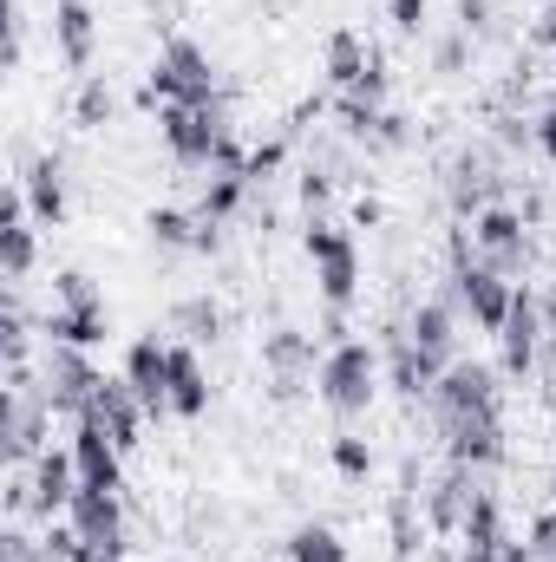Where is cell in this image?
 <instances>
[{
  "label": "cell",
  "mask_w": 556,
  "mask_h": 562,
  "mask_svg": "<svg viewBox=\"0 0 556 562\" xmlns=\"http://www.w3.org/2000/svg\"><path fill=\"white\" fill-rule=\"evenodd\" d=\"M223 86H216V66L197 40H164L151 79H144V105H216Z\"/></svg>",
  "instance_id": "cell-1"
},
{
  "label": "cell",
  "mask_w": 556,
  "mask_h": 562,
  "mask_svg": "<svg viewBox=\"0 0 556 562\" xmlns=\"http://www.w3.org/2000/svg\"><path fill=\"white\" fill-rule=\"evenodd\" d=\"M374 386H380V353L367 340H341L321 353V373H314V393L334 419H360L374 406Z\"/></svg>",
  "instance_id": "cell-2"
},
{
  "label": "cell",
  "mask_w": 556,
  "mask_h": 562,
  "mask_svg": "<svg viewBox=\"0 0 556 562\" xmlns=\"http://www.w3.org/2000/svg\"><path fill=\"white\" fill-rule=\"evenodd\" d=\"M46 425H53L46 386H33L26 373H7V400H0V451H7V464H33L46 451Z\"/></svg>",
  "instance_id": "cell-3"
},
{
  "label": "cell",
  "mask_w": 556,
  "mask_h": 562,
  "mask_svg": "<svg viewBox=\"0 0 556 562\" xmlns=\"http://www.w3.org/2000/svg\"><path fill=\"white\" fill-rule=\"evenodd\" d=\"M471 243H478V262L485 269H498L504 281H524L531 269V223H524V210H511V203H491V210H478L471 216Z\"/></svg>",
  "instance_id": "cell-4"
},
{
  "label": "cell",
  "mask_w": 556,
  "mask_h": 562,
  "mask_svg": "<svg viewBox=\"0 0 556 562\" xmlns=\"http://www.w3.org/2000/svg\"><path fill=\"white\" fill-rule=\"evenodd\" d=\"M157 138L164 150L177 157V164H210L216 157V144L230 138V112H223V99L216 105H157Z\"/></svg>",
  "instance_id": "cell-5"
},
{
  "label": "cell",
  "mask_w": 556,
  "mask_h": 562,
  "mask_svg": "<svg viewBox=\"0 0 556 562\" xmlns=\"http://www.w3.org/2000/svg\"><path fill=\"white\" fill-rule=\"evenodd\" d=\"M544 340H551V327H544V294H537L531 281H518L511 314H504V327H498V367H504L511 380H537Z\"/></svg>",
  "instance_id": "cell-6"
},
{
  "label": "cell",
  "mask_w": 556,
  "mask_h": 562,
  "mask_svg": "<svg viewBox=\"0 0 556 562\" xmlns=\"http://www.w3.org/2000/svg\"><path fill=\"white\" fill-rule=\"evenodd\" d=\"M308 262H314V288L327 307H347L360 294V249L347 229L334 223H308Z\"/></svg>",
  "instance_id": "cell-7"
},
{
  "label": "cell",
  "mask_w": 556,
  "mask_h": 562,
  "mask_svg": "<svg viewBox=\"0 0 556 562\" xmlns=\"http://www.w3.org/2000/svg\"><path fill=\"white\" fill-rule=\"evenodd\" d=\"M511 294H518V281H504L498 269H485V262H465V269L445 276V301H452L458 314H471V327H485V334L504 327Z\"/></svg>",
  "instance_id": "cell-8"
},
{
  "label": "cell",
  "mask_w": 556,
  "mask_h": 562,
  "mask_svg": "<svg viewBox=\"0 0 556 562\" xmlns=\"http://www.w3.org/2000/svg\"><path fill=\"white\" fill-rule=\"evenodd\" d=\"M40 386H46L53 413L79 419V413H92V400H99L105 373L86 360V347H53V340H46V373H40Z\"/></svg>",
  "instance_id": "cell-9"
},
{
  "label": "cell",
  "mask_w": 556,
  "mask_h": 562,
  "mask_svg": "<svg viewBox=\"0 0 556 562\" xmlns=\"http://www.w3.org/2000/svg\"><path fill=\"white\" fill-rule=\"evenodd\" d=\"M263 367H269V400L276 406H294L308 393V380L321 373L314 367V340L301 327H269L263 334Z\"/></svg>",
  "instance_id": "cell-10"
},
{
  "label": "cell",
  "mask_w": 556,
  "mask_h": 562,
  "mask_svg": "<svg viewBox=\"0 0 556 562\" xmlns=\"http://www.w3.org/2000/svg\"><path fill=\"white\" fill-rule=\"evenodd\" d=\"M438 438H445V458L465 464V471H485V464L504 458V419H498V406L491 413H452V419H438Z\"/></svg>",
  "instance_id": "cell-11"
},
{
  "label": "cell",
  "mask_w": 556,
  "mask_h": 562,
  "mask_svg": "<svg viewBox=\"0 0 556 562\" xmlns=\"http://www.w3.org/2000/svg\"><path fill=\"white\" fill-rule=\"evenodd\" d=\"M498 183H504V177H498V157H491V150H458V157L445 164V203H452L465 223L498 203Z\"/></svg>",
  "instance_id": "cell-12"
},
{
  "label": "cell",
  "mask_w": 556,
  "mask_h": 562,
  "mask_svg": "<svg viewBox=\"0 0 556 562\" xmlns=\"http://www.w3.org/2000/svg\"><path fill=\"white\" fill-rule=\"evenodd\" d=\"M498 406V373L485 360H452L445 380L432 386V419H452V413H491Z\"/></svg>",
  "instance_id": "cell-13"
},
{
  "label": "cell",
  "mask_w": 556,
  "mask_h": 562,
  "mask_svg": "<svg viewBox=\"0 0 556 562\" xmlns=\"http://www.w3.org/2000/svg\"><path fill=\"white\" fill-rule=\"evenodd\" d=\"M73 464H79V484H99V491H125V451L105 425L92 419H73Z\"/></svg>",
  "instance_id": "cell-14"
},
{
  "label": "cell",
  "mask_w": 556,
  "mask_h": 562,
  "mask_svg": "<svg viewBox=\"0 0 556 562\" xmlns=\"http://www.w3.org/2000/svg\"><path fill=\"white\" fill-rule=\"evenodd\" d=\"M478 471H465V464H452V471H438L432 484H425V530L432 537H458L465 530V517H471V504H478Z\"/></svg>",
  "instance_id": "cell-15"
},
{
  "label": "cell",
  "mask_w": 556,
  "mask_h": 562,
  "mask_svg": "<svg viewBox=\"0 0 556 562\" xmlns=\"http://www.w3.org/2000/svg\"><path fill=\"white\" fill-rule=\"evenodd\" d=\"M66 524H73L86 543H125V491L79 484L73 504H66Z\"/></svg>",
  "instance_id": "cell-16"
},
{
  "label": "cell",
  "mask_w": 556,
  "mask_h": 562,
  "mask_svg": "<svg viewBox=\"0 0 556 562\" xmlns=\"http://www.w3.org/2000/svg\"><path fill=\"white\" fill-rule=\"evenodd\" d=\"M125 380L144 400L151 419H170V347L164 340H132L125 347Z\"/></svg>",
  "instance_id": "cell-17"
},
{
  "label": "cell",
  "mask_w": 556,
  "mask_h": 562,
  "mask_svg": "<svg viewBox=\"0 0 556 562\" xmlns=\"http://www.w3.org/2000/svg\"><path fill=\"white\" fill-rule=\"evenodd\" d=\"M387 373H393V393L400 400H432V386L445 380V367L432 353H419V340L407 327H387Z\"/></svg>",
  "instance_id": "cell-18"
},
{
  "label": "cell",
  "mask_w": 556,
  "mask_h": 562,
  "mask_svg": "<svg viewBox=\"0 0 556 562\" xmlns=\"http://www.w3.org/2000/svg\"><path fill=\"white\" fill-rule=\"evenodd\" d=\"M73 491H79V464H73V445H46L40 458H33V517H59L66 504H73Z\"/></svg>",
  "instance_id": "cell-19"
},
{
  "label": "cell",
  "mask_w": 556,
  "mask_h": 562,
  "mask_svg": "<svg viewBox=\"0 0 556 562\" xmlns=\"http://www.w3.org/2000/svg\"><path fill=\"white\" fill-rule=\"evenodd\" d=\"M79 419H86V413H79ZM92 419L105 425V431L119 438V451L132 458V451L144 445V419H151V413H144V400L132 393V380H105L99 400H92Z\"/></svg>",
  "instance_id": "cell-20"
},
{
  "label": "cell",
  "mask_w": 556,
  "mask_h": 562,
  "mask_svg": "<svg viewBox=\"0 0 556 562\" xmlns=\"http://www.w3.org/2000/svg\"><path fill=\"white\" fill-rule=\"evenodd\" d=\"M33 210H26V190L13 183L7 190V203H0V269L7 281H26L33 276V256H40V243H33V223H26Z\"/></svg>",
  "instance_id": "cell-21"
},
{
  "label": "cell",
  "mask_w": 556,
  "mask_h": 562,
  "mask_svg": "<svg viewBox=\"0 0 556 562\" xmlns=\"http://www.w3.org/2000/svg\"><path fill=\"white\" fill-rule=\"evenodd\" d=\"M407 334L419 340V353H432L438 367H452V360H465L458 353V307L438 294V301H419L413 321H407Z\"/></svg>",
  "instance_id": "cell-22"
},
{
  "label": "cell",
  "mask_w": 556,
  "mask_h": 562,
  "mask_svg": "<svg viewBox=\"0 0 556 562\" xmlns=\"http://www.w3.org/2000/svg\"><path fill=\"white\" fill-rule=\"evenodd\" d=\"M53 40H59V59H66L73 72H86L92 53H99V20H92V7H86V0H53Z\"/></svg>",
  "instance_id": "cell-23"
},
{
  "label": "cell",
  "mask_w": 556,
  "mask_h": 562,
  "mask_svg": "<svg viewBox=\"0 0 556 562\" xmlns=\"http://www.w3.org/2000/svg\"><path fill=\"white\" fill-rule=\"evenodd\" d=\"M13 183L26 190L33 223H59V216H66V164H59V157H33Z\"/></svg>",
  "instance_id": "cell-24"
},
{
  "label": "cell",
  "mask_w": 556,
  "mask_h": 562,
  "mask_svg": "<svg viewBox=\"0 0 556 562\" xmlns=\"http://www.w3.org/2000/svg\"><path fill=\"white\" fill-rule=\"evenodd\" d=\"M170 413L177 419H203L210 413V380H203L197 347H170Z\"/></svg>",
  "instance_id": "cell-25"
},
{
  "label": "cell",
  "mask_w": 556,
  "mask_h": 562,
  "mask_svg": "<svg viewBox=\"0 0 556 562\" xmlns=\"http://www.w3.org/2000/svg\"><path fill=\"white\" fill-rule=\"evenodd\" d=\"M387 543H393V562H413L419 557V471L407 464L400 491L387 497Z\"/></svg>",
  "instance_id": "cell-26"
},
{
  "label": "cell",
  "mask_w": 556,
  "mask_h": 562,
  "mask_svg": "<svg viewBox=\"0 0 556 562\" xmlns=\"http://www.w3.org/2000/svg\"><path fill=\"white\" fill-rule=\"evenodd\" d=\"M105 327H112L105 301H92V307H53V314H46V340H53V347H99Z\"/></svg>",
  "instance_id": "cell-27"
},
{
  "label": "cell",
  "mask_w": 556,
  "mask_h": 562,
  "mask_svg": "<svg viewBox=\"0 0 556 562\" xmlns=\"http://www.w3.org/2000/svg\"><path fill=\"white\" fill-rule=\"evenodd\" d=\"M367 66H374V59H367V40H360L354 26H334V33H327V79H334V92H347Z\"/></svg>",
  "instance_id": "cell-28"
},
{
  "label": "cell",
  "mask_w": 556,
  "mask_h": 562,
  "mask_svg": "<svg viewBox=\"0 0 556 562\" xmlns=\"http://www.w3.org/2000/svg\"><path fill=\"white\" fill-rule=\"evenodd\" d=\"M170 327H177L190 347H203V340H216V334H223V307H216L210 294H190V301H177V307H170Z\"/></svg>",
  "instance_id": "cell-29"
},
{
  "label": "cell",
  "mask_w": 556,
  "mask_h": 562,
  "mask_svg": "<svg viewBox=\"0 0 556 562\" xmlns=\"http://www.w3.org/2000/svg\"><path fill=\"white\" fill-rule=\"evenodd\" d=\"M144 229H151L157 249H190V256H197V229H203V216H197V210H151Z\"/></svg>",
  "instance_id": "cell-30"
},
{
  "label": "cell",
  "mask_w": 556,
  "mask_h": 562,
  "mask_svg": "<svg viewBox=\"0 0 556 562\" xmlns=\"http://www.w3.org/2000/svg\"><path fill=\"white\" fill-rule=\"evenodd\" d=\"M288 562H347V543H341V530H327V524H301V530L288 537Z\"/></svg>",
  "instance_id": "cell-31"
},
{
  "label": "cell",
  "mask_w": 556,
  "mask_h": 562,
  "mask_svg": "<svg viewBox=\"0 0 556 562\" xmlns=\"http://www.w3.org/2000/svg\"><path fill=\"white\" fill-rule=\"evenodd\" d=\"M465 550H498L504 543V510H498V497L491 491H478V504H471V517H465Z\"/></svg>",
  "instance_id": "cell-32"
},
{
  "label": "cell",
  "mask_w": 556,
  "mask_h": 562,
  "mask_svg": "<svg viewBox=\"0 0 556 562\" xmlns=\"http://www.w3.org/2000/svg\"><path fill=\"white\" fill-rule=\"evenodd\" d=\"M112 112H119L112 86H105L99 72H86V79H79V99H73V119H79L86 132H99V125H112Z\"/></svg>",
  "instance_id": "cell-33"
},
{
  "label": "cell",
  "mask_w": 556,
  "mask_h": 562,
  "mask_svg": "<svg viewBox=\"0 0 556 562\" xmlns=\"http://www.w3.org/2000/svg\"><path fill=\"white\" fill-rule=\"evenodd\" d=\"M334 471H341L347 484H367V477H374V445L354 438V431H334Z\"/></svg>",
  "instance_id": "cell-34"
},
{
  "label": "cell",
  "mask_w": 556,
  "mask_h": 562,
  "mask_svg": "<svg viewBox=\"0 0 556 562\" xmlns=\"http://www.w3.org/2000/svg\"><path fill=\"white\" fill-rule=\"evenodd\" d=\"M33 327H26V314H20V294H7V321H0V347H7V373H26V340Z\"/></svg>",
  "instance_id": "cell-35"
},
{
  "label": "cell",
  "mask_w": 556,
  "mask_h": 562,
  "mask_svg": "<svg viewBox=\"0 0 556 562\" xmlns=\"http://www.w3.org/2000/svg\"><path fill=\"white\" fill-rule=\"evenodd\" d=\"M465 59H471V33H465V26L438 33V46H432V72H465Z\"/></svg>",
  "instance_id": "cell-36"
},
{
  "label": "cell",
  "mask_w": 556,
  "mask_h": 562,
  "mask_svg": "<svg viewBox=\"0 0 556 562\" xmlns=\"http://www.w3.org/2000/svg\"><path fill=\"white\" fill-rule=\"evenodd\" d=\"M53 288H59V307H92V301H105V294H99V281L86 276V269H66Z\"/></svg>",
  "instance_id": "cell-37"
},
{
  "label": "cell",
  "mask_w": 556,
  "mask_h": 562,
  "mask_svg": "<svg viewBox=\"0 0 556 562\" xmlns=\"http://www.w3.org/2000/svg\"><path fill=\"white\" fill-rule=\"evenodd\" d=\"M407 144H413V119H400V112H380V125H374L367 150H407Z\"/></svg>",
  "instance_id": "cell-38"
},
{
  "label": "cell",
  "mask_w": 556,
  "mask_h": 562,
  "mask_svg": "<svg viewBox=\"0 0 556 562\" xmlns=\"http://www.w3.org/2000/svg\"><path fill=\"white\" fill-rule=\"evenodd\" d=\"M458 26L478 40V33H498V0H458Z\"/></svg>",
  "instance_id": "cell-39"
},
{
  "label": "cell",
  "mask_w": 556,
  "mask_h": 562,
  "mask_svg": "<svg viewBox=\"0 0 556 562\" xmlns=\"http://www.w3.org/2000/svg\"><path fill=\"white\" fill-rule=\"evenodd\" d=\"M387 13H393V26L413 40V33H425V13H432V0H387Z\"/></svg>",
  "instance_id": "cell-40"
},
{
  "label": "cell",
  "mask_w": 556,
  "mask_h": 562,
  "mask_svg": "<svg viewBox=\"0 0 556 562\" xmlns=\"http://www.w3.org/2000/svg\"><path fill=\"white\" fill-rule=\"evenodd\" d=\"M347 99H360V105H380V99H387V66L374 59V66H367V72L347 86Z\"/></svg>",
  "instance_id": "cell-41"
},
{
  "label": "cell",
  "mask_w": 556,
  "mask_h": 562,
  "mask_svg": "<svg viewBox=\"0 0 556 562\" xmlns=\"http://www.w3.org/2000/svg\"><path fill=\"white\" fill-rule=\"evenodd\" d=\"M0 562H46V543H33L26 530H7L0 537Z\"/></svg>",
  "instance_id": "cell-42"
},
{
  "label": "cell",
  "mask_w": 556,
  "mask_h": 562,
  "mask_svg": "<svg viewBox=\"0 0 556 562\" xmlns=\"http://www.w3.org/2000/svg\"><path fill=\"white\" fill-rule=\"evenodd\" d=\"M531 557H544V562H556V510H544L537 524H531V543H524Z\"/></svg>",
  "instance_id": "cell-43"
},
{
  "label": "cell",
  "mask_w": 556,
  "mask_h": 562,
  "mask_svg": "<svg viewBox=\"0 0 556 562\" xmlns=\"http://www.w3.org/2000/svg\"><path fill=\"white\" fill-rule=\"evenodd\" d=\"M498 144H504V150H531V144H537V125H524V119L504 112V119H498Z\"/></svg>",
  "instance_id": "cell-44"
},
{
  "label": "cell",
  "mask_w": 556,
  "mask_h": 562,
  "mask_svg": "<svg viewBox=\"0 0 556 562\" xmlns=\"http://www.w3.org/2000/svg\"><path fill=\"white\" fill-rule=\"evenodd\" d=\"M537 150H544V157L556 164V99L544 105V112H537Z\"/></svg>",
  "instance_id": "cell-45"
},
{
  "label": "cell",
  "mask_w": 556,
  "mask_h": 562,
  "mask_svg": "<svg viewBox=\"0 0 556 562\" xmlns=\"http://www.w3.org/2000/svg\"><path fill=\"white\" fill-rule=\"evenodd\" d=\"M465 562H518V543H498V550H465Z\"/></svg>",
  "instance_id": "cell-46"
},
{
  "label": "cell",
  "mask_w": 556,
  "mask_h": 562,
  "mask_svg": "<svg viewBox=\"0 0 556 562\" xmlns=\"http://www.w3.org/2000/svg\"><path fill=\"white\" fill-rule=\"evenodd\" d=\"M537 40H544V46H551V53H556V0H551V7H544V20H537Z\"/></svg>",
  "instance_id": "cell-47"
},
{
  "label": "cell",
  "mask_w": 556,
  "mask_h": 562,
  "mask_svg": "<svg viewBox=\"0 0 556 562\" xmlns=\"http://www.w3.org/2000/svg\"><path fill=\"white\" fill-rule=\"evenodd\" d=\"M544 327H551V340H556V276H551V288H544Z\"/></svg>",
  "instance_id": "cell-48"
},
{
  "label": "cell",
  "mask_w": 556,
  "mask_h": 562,
  "mask_svg": "<svg viewBox=\"0 0 556 562\" xmlns=\"http://www.w3.org/2000/svg\"><path fill=\"white\" fill-rule=\"evenodd\" d=\"M518 562H544V557H531V550H524V543H518Z\"/></svg>",
  "instance_id": "cell-49"
}]
</instances>
